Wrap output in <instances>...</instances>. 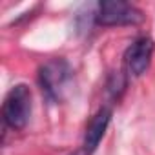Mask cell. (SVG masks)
Segmentation results:
<instances>
[{"mask_svg": "<svg viewBox=\"0 0 155 155\" xmlns=\"http://www.w3.org/2000/svg\"><path fill=\"white\" fill-rule=\"evenodd\" d=\"M31 117V91L26 84H17L9 90L2 106L4 124L11 130L26 128Z\"/></svg>", "mask_w": 155, "mask_h": 155, "instance_id": "cell-1", "label": "cell"}, {"mask_svg": "<svg viewBox=\"0 0 155 155\" xmlns=\"http://www.w3.org/2000/svg\"><path fill=\"white\" fill-rule=\"evenodd\" d=\"M69 79H71V69L68 62L62 58H53L38 69V82H40L42 93L51 102H57L62 99V93L66 91Z\"/></svg>", "mask_w": 155, "mask_h": 155, "instance_id": "cell-2", "label": "cell"}, {"mask_svg": "<svg viewBox=\"0 0 155 155\" xmlns=\"http://www.w3.org/2000/svg\"><path fill=\"white\" fill-rule=\"evenodd\" d=\"M144 15L135 6L122 0H106L97 6L95 22L101 26H135L142 22Z\"/></svg>", "mask_w": 155, "mask_h": 155, "instance_id": "cell-3", "label": "cell"}, {"mask_svg": "<svg viewBox=\"0 0 155 155\" xmlns=\"http://www.w3.org/2000/svg\"><path fill=\"white\" fill-rule=\"evenodd\" d=\"M151 55H153V42L148 37H139L126 51L124 55V64L130 75L133 77H140L150 62H151Z\"/></svg>", "mask_w": 155, "mask_h": 155, "instance_id": "cell-4", "label": "cell"}, {"mask_svg": "<svg viewBox=\"0 0 155 155\" xmlns=\"http://www.w3.org/2000/svg\"><path fill=\"white\" fill-rule=\"evenodd\" d=\"M110 120H111V110L110 108H102L91 117V120L86 128V133H84V142H82L84 155H91L97 150L99 142L102 140V137L108 130Z\"/></svg>", "mask_w": 155, "mask_h": 155, "instance_id": "cell-5", "label": "cell"}]
</instances>
